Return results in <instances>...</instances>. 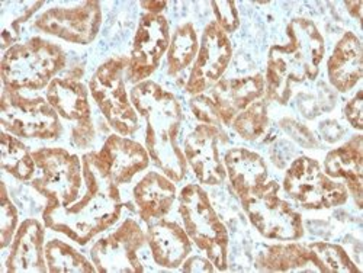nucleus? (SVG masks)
I'll return each instance as SVG.
<instances>
[{
	"label": "nucleus",
	"instance_id": "nucleus-1",
	"mask_svg": "<svg viewBox=\"0 0 363 273\" xmlns=\"http://www.w3.org/2000/svg\"><path fill=\"white\" fill-rule=\"evenodd\" d=\"M131 102L145 119V148L150 159L173 182L184 180L188 162L179 147L182 108L177 98L153 80L135 84Z\"/></svg>",
	"mask_w": 363,
	"mask_h": 273
},
{
	"label": "nucleus",
	"instance_id": "nucleus-2",
	"mask_svg": "<svg viewBox=\"0 0 363 273\" xmlns=\"http://www.w3.org/2000/svg\"><path fill=\"white\" fill-rule=\"evenodd\" d=\"M82 165L84 177L82 196L66 208L45 206L43 220L47 228L84 246L116 224L123 212V201L115 184L99 176L86 159H82Z\"/></svg>",
	"mask_w": 363,
	"mask_h": 273
},
{
	"label": "nucleus",
	"instance_id": "nucleus-3",
	"mask_svg": "<svg viewBox=\"0 0 363 273\" xmlns=\"http://www.w3.org/2000/svg\"><path fill=\"white\" fill-rule=\"evenodd\" d=\"M286 34V44L269 50L264 79L267 99L282 105L289 101L292 86L317 79L325 52L324 38L310 19L291 21Z\"/></svg>",
	"mask_w": 363,
	"mask_h": 273
},
{
	"label": "nucleus",
	"instance_id": "nucleus-4",
	"mask_svg": "<svg viewBox=\"0 0 363 273\" xmlns=\"http://www.w3.org/2000/svg\"><path fill=\"white\" fill-rule=\"evenodd\" d=\"M0 67L4 86L41 90L66 67V54L62 47L37 37L5 51Z\"/></svg>",
	"mask_w": 363,
	"mask_h": 273
},
{
	"label": "nucleus",
	"instance_id": "nucleus-5",
	"mask_svg": "<svg viewBox=\"0 0 363 273\" xmlns=\"http://www.w3.org/2000/svg\"><path fill=\"white\" fill-rule=\"evenodd\" d=\"M179 214L184 228L217 270L227 269L228 233L208 194L199 185H188L179 195Z\"/></svg>",
	"mask_w": 363,
	"mask_h": 273
},
{
	"label": "nucleus",
	"instance_id": "nucleus-6",
	"mask_svg": "<svg viewBox=\"0 0 363 273\" xmlns=\"http://www.w3.org/2000/svg\"><path fill=\"white\" fill-rule=\"evenodd\" d=\"M130 58L113 57L98 67L89 82V90L102 115L118 135L130 137L140 128L138 112L135 111L125 87L124 73Z\"/></svg>",
	"mask_w": 363,
	"mask_h": 273
},
{
	"label": "nucleus",
	"instance_id": "nucleus-7",
	"mask_svg": "<svg viewBox=\"0 0 363 273\" xmlns=\"http://www.w3.org/2000/svg\"><path fill=\"white\" fill-rule=\"evenodd\" d=\"M33 157L41 172L33 186L47 199L45 206L66 208L82 196L83 165L76 155L60 147H41L33 151Z\"/></svg>",
	"mask_w": 363,
	"mask_h": 273
},
{
	"label": "nucleus",
	"instance_id": "nucleus-8",
	"mask_svg": "<svg viewBox=\"0 0 363 273\" xmlns=\"http://www.w3.org/2000/svg\"><path fill=\"white\" fill-rule=\"evenodd\" d=\"M0 123L4 131L23 138L55 140L63 133L60 115L48 101L23 96L6 86L0 102Z\"/></svg>",
	"mask_w": 363,
	"mask_h": 273
},
{
	"label": "nucleus",
	"instance_id": "nucleus-9",
	"mask_svg": "<svg viewBox=\"0 0 363 273\" xmlns=\"http://www.w3.org/2000/svg\"><path fill=\"white\" fill-rule=\"evenodd\" d=\"M277 182L266 184L241 202L253 227L269 240L294 241L304 235L302 217L291 204L279 196Z\"/></svg>",
	"mask_w": 363,
	"mask_h": 273
},
{
	"label": "nucleus",
	"instance_id": "nucleus-10",
	"mask_svg": "<svg viewBox=\"0 0 363 273\" xmlns=\"http://www.w3.org/2000/svg\"><path fill=\"white\" fill-rule=\"evenodd\" d=\"M284 191L307 209H330L346 204L349 192L345 184L333 180L317 160L302 156L289 166L284 177Z\"/></svg>",
	"mask_w": 363,
	"mask_h": 273
},
{
	"label": "nucleus",
	"instance_id": "nucleus-11",
	"mask_svg": "<svg viewBox=\"0 0 363 273\" xmlns=\"http://www.w3.org/2000/svg\"><path fill=\"white\" fill-rule=\"evenodd\" d=\"M147 235L140 224L125 220L113 233L98 240L90 249V257L101 273H141L144 266L138 250L145 245Z\"/></svg>",
	"mask_w": 363,
	"mask_h": 273
},
{
	"label": "nucleus",
	"instance_id": "nucleus-12",
	"mask_svg": "<svg viewBox=\"0 0 363 273\" xmlns=\"http://www.w3.org/2000/svg\"><path fill=\"white\" fill-rule=\"evenodd\" d=\"M47 101L60 116L73 124L72 140L77 147H87L94 141L95 130L87 89L79 77L72 74L55 77L47 87Z\"/></svg>",
	"mask_w": 363,
	"mask_h": 273
},
{
	"label": "nucleus",
	"instance_id": "nucleus-13",
	"mask_svg": "<svg viewBox=\"0 0 363 273\" xmlns=\"http://www.w3.org/2000/svg\"><path fill=\"white\" fill-rule=\"evenodd\" d=\"M104 179L116 186L130 184L135 174L145 170L150 156L143 144L123 135H111L99 151L83 156Z\"/></svg>",
	"mask_w": 363,
	"mask_h": 273
},
{
	"label": "nucleus",
	"instance_id": "nucleus-14",
	"mask_svg": "<svg viewBox=\"0 0 363 273\" xmlns=\"http://www.w3.org/2000/svg\"><path fill=\"white\" fill-rule=\"evenodd\" d=\"M170 45L169 23L163 15L145 13L141 16L131 50L127 76L138 84L153 74Z\"/></svg>",
	"mask_w": 363,
	"mask_h": 273
},
{
	"label": "nucleus",
	"instance_id": "nucleus-15",
	"mask_svg": "<svg viewBox=\"0 0 363 273\" xmlns=\"http://www.w3.org/2000/svg\"><path fill=\"white\" fill-rule=\"evenodd\" d=\"M231 57L233 47L227 34L216 21L209 22L203 29L198 55L186 83V92L198 96L214 87L225 73Z\"/></svg>",
	"mask_w": 363,
	"mask_h": 273
},
{
	"label": "nucleus",
	"instance_id": "nucleus-16",
	"mask_svg": "<svg viewBox=\"0 0 363 273\" xmlns=\"http://www.w3.org/2000/svg\"><path fill=\"white\" fill-rule=\"evenodd\" d=\"M102 23L99 2H84L73 8H51L35 21L40 31L67 43L87 45L92 43Z\"/></svg>",
	"mask_w": 363,
	"mask_h": 273
},
{
	"label": "nucleus",
	"instance_id": "nucleus-17",
	"mask_svg": "<svg viewBox=\"0 0 363 273\" xmlns=\"http://www.w3.org/2000/svg\"><path fill=\"white\" fill-rule=\"evenodd\" d=\"M225 141L221 127L199 124L185 138L184 155L196 179L203 185H220L227 173L220 155V143Z\"/></svg>",
	"mask_w": 363,
	"mask_h": 273
},
{
	"label": "nucleus",
	"instance_id": "nucleus-18",
	"mask_svg": "<svg viewBox=\"0 0 363 273\" xmlns=\"http://www.w3.org/2000/svg\"><path fill=\"white\" fill-rule=\"evenodd\" d=\"M264 92L266 84L262 74L225 79L211 87L208 101L220 126H231L234 118L249 105L259 101Z\"/></svg>",
	"mask_w": 363,
	"mask_h": 273
},
{
	"label": "nucleus",
	"instance_id": "nucleus-19",
	"mask_svg": "<svg viewBox=\"0 0 363 273\" xmlns=\"http://www.w3.org/2000/svg\"><path fill=\"white\" fill-rule=\"evenodd\" d=\"M145 235L151 256L162 267H180L192 252V240L176 221L160 218L148 227Z\"/></svg>",
	"mask_w": 363,
	"mask_h": 273
},
{
	"label": "nucleus",
	"instance_id": "nucleus-20",
	"mask_svg": "<svg viewBox=\"0 0 363 273\" xmlns=\"http://www.w3.org/2000/svg\"><path fill=\"white\" fill-rule=\"evenodd\" d=\"M44 227L37 220L23 221L11 245L6 272H47Z\"/></svg>",
	"mask_w": 363,
	"mask_h": 273
},
{
	"label": "nucleus",
	"instance_id": "nucleus-21",
	"mask_svg": "<svg viewBox=\"0 0 363 273\" xmlns=\"http://www.w3.org/2000/svg\"><path fill=\"white\" fill-rule=\"evenodd\" d=\"M224 167L240 202H245L267 182L269 172L264 160L247 148L228 150Z\"/></svg>",
	"mask_w": 363,
	"mask_h": 273
},
{
	"label": "nucleus",
	"instance_id": "nucleus-22",
	"mask_svg": "<svg viewBox=\"0 0 363 273\" xmlns=\"http://www.w3.org/2000/svg\"><path fill=\"white\" fill-rule=\"evenodd\" d=\"M324 173L331 179H343L347 192L362 208L363 198V140L354 135L350 141L331 150L324 160Z\"/></svg>",
	"mask_w": 363,
	"mask_h": 273
},
{
	"label": "nucleus",
	"instance_id": "nucleus-23",
	"mask_svg": "<svg viewBox=\"0 0 363 273\" xmlns=\"http://www.w3.org/2000/svg\"><path fill=\"white\" fill-rule=\"evenodd\" d=\"M176 196L177 191L173 180L159 172H148L134 188V201L144 223L166 217Z\"/></svg>",
	"mask_w": 363,
	"mask_h": 273
},
{
	"label": "nucleus",
	"instance_id": "nucleus-24",
	"mask_svg": "<svg viewBox=\"0 0 363 273\" xmlns=\"http://www.w3.org/2000/svg\"><path fill=\"white\" fill-rule=\"evenodd\" d=\"M330 83L339 92H349L363 76V48L353 33H346L327 62Z\"/></svg>",
	"mask_w": 363,
	"mask_h": 273
},
{
	"label": "nucleus",
	"instance_id": "nucleus-25",
	"mask_svg": "<svg viewBox=\"0 0 363 273\" xmlns=\"http://www.w3.org/2000/svg\"><path fill=\"white\" fill-rule=\"evenodd\" d=\"M256 267L263 272H294V270H318L317 259L307 245L269 246L256 259Z\"/></svg>",
	"mask_w": 363,
	"mask_h": 273
},
{
	"label": "nucleus",
	"instance_id": "nucleus-26",
	"mask_svg": "<svg viewBox=\"0 0 363 273\" xmlns=\"http://www.w3.org/2000/svg\"><path fill=\"white\" fill-rule=\"evenodd\" d=\"M199 43L196 29L192 23L180 25L167 50V73L176 76L189 67L198 55Z\"/></svg>",
	"mask_w": 363,
	"mask_h": 273
},
{
	"label": "nucleus",
	"instance_id": "nucleus-27",
	"mask_svg": "<svg viewBox=\"0 0 363 273\" xmlns=\"http://www.w3.org/2000/svg\"><path fill=\"white\" fill-rule=\"evenodd\" d=\"M2 169L21 182L31 180L35 174L37 165L34 162L33 153H29L26 145L19 141L15 135L2 131Z\"/></svg>",
	"mask_w": 363,
	"mask_h": 273
},
{
	"label": "nucleus",
	"instance_id": "nucleus-28",
	"mask_svg": "<svg viewBox=\"0 0 363 273\" xmlns=\"http://www.w3.org/2000/svg\"><path fill=\"white\" fill-rule=\"evenodd\" d=\"M45 262L51 273H94L96 267L82 253L62 240H51L45 245Z\"/></svg>",
	"mask_w": 363,
	"mask_h": 273
},
{
	"label": "nucleus",
	"instance_id": "nucleus-29",
	"mask_svg": "<svg viewBox=\"0 0 363 273\" xmlns=\"http://www.w3.org/2000/svg\"><path fill=\"white\" fill-rule=\"evenodd\" d=\"M269 126L267 105L264 101H256L243 112L238 113L231 123L234 131L247 141H255L262 137Z\"/></svg>",
	"mask_w": 363,
	"mask_h": 273
},
{
	"label": "nucleus",
	"instance_id": "nucleus-30",
	"mask_svg": "<svg viewBox=\"0 0 363 273\" xmlns=\"http://www.w3.org/2000/svg\"><path fill=\"white\" fill-rule=\"evenodd\" d=\"M313 250L318 270L324 273H357L359 269L349 257L346 250L337 245H331L325 241H317L308 245Z\"/></svg>",
	"mask_w": 363,
	"mask_h": 273
},
{
	"label": "nucleus",
	"instance_id": "nucleus-31",
	"mask_svg": "<svg viewBox=\"0 0 363 273\" xmlns=\"http://www.w3.org/2000/svg\"><path fill=\"white\" fill-rule=\"evenodd\" d=\"M11 9H6L4 5V31H2V43L4 50L8 51L12 44L19 38L21 34V25L25 23L31 18L43 5L44 2H13L9 4Z\"/></svg>",
	"mask_w": 363,
	"mask_h": 273
},
{
	"label": "nucleus",
	"instance_id": "nucleus-32",
	"mask_svg": "<svg viewBox=\"0 0 363 273\" xmlns=\"http://www.w3.org/2000/svg\"><path fill=\"white\" fill-rule=\"evenodd\" d=\"M16 230H18V212L4 184L2 206H0V241H2V249H6L9 245H12Z\"/></svg>",
	"mask_w": 363,
	"mask_h": 273
},
{
	"label": "nucleus",
	"instance_id": "nucleus-33",
	"mask_svg": "<svg viewBox=\"0 0 363 273\" xmlns=\"http://www.w3.org/2000/svg\"><path fill=\"white\" fill-rule=\"evenodd\" d=\"M211 6L214 8L216 22L225 34L234 33L238 28V13L234 2H213Z\"/></svg>",
	"mask_w": 363,
	"mask_h": 273
},
{
	"label": "nucleus",
	"instance_id": "nucleus-34",
	"mask_svg": "<svg viewBox=\"0 0 363 273\" xmlns=\"http://www.w3.org/2000/svg\"><path fill=\"white\" fill-rule=\"evenodd\" d=\"M345 115L346 119L349 121V124L356 128L357 131L363 130V96H362V90L347 102L345 108Z\"/></svg>",
	"mask_w": 363,
	"mask_h": 273
},
{
	"label": "nucleus",
	"instance_id": "nucleus-35",
	"mask_svg": "<svg viewBox=\"0 0 363 273\" xmlns=\"http://www.w3.org/2000/svg\"><path fill=\"white\" fill-rule=\"evenodd\" d=\"M185 272H213L214 264L211 263L209 259H202L199 256H194L184 262Z\"/></svg>",
	"mask_w": 363,
	"mask_h": 273
},
{
	"label": "nucleus",
	"instance_id": "nucleus-36",
	"mask_svg": "<svg viewBox=\"0 0 363 273\" xmlns=\"http://www.w3.org/2000/svg\"><path fill=\"white\" fill-rule=\"evenodd\" d=\"M141 6L151 15H160V12L167 6L166 2H141Z\"/></svg>",
	"mask_w": 363,
	"mask_h": 273
},
{
	"label": "nucleus",
	"instance_id": "nucleus-37",
	"mask_svg": "<svg viewBox=\"0 0 363 273\" xmlns=\"http://www.w3.org/2000/svg\"><path fill=\"white\" fill-rule=\"evenodd\" d=\"M346 6L352 8L349 9V12L353 18H356L357 21L362 19V2H346Z\"/></svg>",
	"mask_w": 363,
	"mask_h": 273
}]
</instances>
